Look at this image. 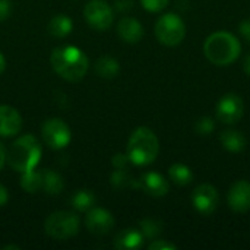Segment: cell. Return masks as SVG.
Returning <instances> with one entry per match:
<instances>
[{
    "label": "cell",
    "instance_id": "obj_1",
    "mask_svg": "<svg viewBox=\"0 0 250 250\" xmlns=\"http://www.w3.org/2000/svg\"><path fill=\"white\" fill-rule=\"evenodd\" d=\"M50 63L53 70L67 82H79L89 69L86 54L75 45L56 47L51 51Z\"/></svg>",
    "mask_w": 250,
    "mask_h": 250
},
{
    "label": "cell",
    "instance_id": "obj_2",
    "mask_svg": "<svg viewBox=\"0 0 250 250\" xmlns=\"http://www.w3.org/2000/svg\"><path fill=\"white\" fill-rule=\"evenodd\" d=\"M42 149L32 135L19 136L7 151V163L18 173H28L37 168L41 161Z\"/></svg>",
    "mask_w": 250,
    "mask_h": 250
},
{
    "label": "cell",
    "instance_id": "obj_3",
    "mask_svg": "<svg viewBox=\"0 0 250 250\" xmlns=\"http://www.w3.org/2000/svg\"><path fill=\"white\" fill-rule=\"evenodd\" d=\"M240 51V41L226 31L211 34L204 42V53L207 59L217 66H229L234 63L239 59Z\"/></svg>",
    "mask_w": 250,
    "mask_h": 250
},
{
    "label": "cell",
    "instance_id": "obj_4",
    "mask_svg": "<svg viewBox=\"0 0 250 250\" xmlns=\"http://www.w3.org/2000/svg\"><path fill=\"white\" fill-rule=\"evenodd\" d=\"M160 152V142L157 135L145 126L135 129L127 142V157L135 166H149L155 161Z\"/></svg>",
    "mask_w": 250,
    "mask_h": 250
},
{
    "label": "cell",
    "instance_id": "obj_5",
    "mask_svg": "<svg viewBox=\"0 0 250 250\" xmlns=\"http://www.w3.org/2000/svg\"><path fill=\"white\" fill-rule=\"evenodd\" d=\"M81 220L76 214L69 211H57L47 217L44 223V230L47 236L54 240H69L75 237L79 231Z\"/></svg>",
    "mask_w": 250,
    "mask_h": 250
},
{
    "label": "cell",
    "instance_id": "obj_6",
    "mask_svg": "<svg viewBox=\"0 0 250 250\" xmlns=\"http://www.w3.org/2000/svg\"><path fill=\"white\" fill-rule=\"evenodd\" d=\"M186 35V25L183 19L176 13H166L155 22V37L167 47L179 45Z\"/></svg>",
    "mask_w": 250,
    "mask_h": 250
},
{
    "label": "cell",
    "instance_id": "obj_7",
    "mask_svg": "<svg viewBox=\"0 0 250 250\" xmlns=\"http://www.w3.org/2000/svg\"><path fill=\"white\" fill-rule=\"evenodd\" d=\"M83 16L97 31H107L114 22V12L105 0H89L83 7Z\"/></svg>",
    "mask_w": 250,
    "mask_h": 250
},
{
    "label": "cell",
    "instance_id": "obj_8",
    "mask_svg": "<svg viewBox=\"0 0 250 250\" xmlns=\"http://www.w3.org/2000/svg\"><path fill=\"white\" fill-rule=\"evenodd\" d=\"M41 135H42V141L45 142V145L51 149L66 148L72 139L70 127L62 119H57V117H53L44 122L41 127Z\"/></svg>",
    "mask_w": 250,
    "mask_h": 250
},
{
    "label": "cell",
    "instance_id": "obj_9",
    "mask_svg": "<svg viewBox=\"0 0 250 250\" xmlns=\"http://www.w3.org/2000/svg\"><path fill=\"white\" fill-rule=\"evenodd\" d=\"M245 104L240 95L234 92H229L223 95L215 107L217 119L224 125H234L243 117Z\"/></svg>",
    "mask_w": 250,
    "mask_h": 250
},
{
    "label": "cell",
    "instance_id": "obj_10",
    "mask_svg": "<svg viewBox=\"0 0 250 250\" xmlns=\"http://www.w3.org/2000/svg\"><path fill=\"white\" fill-rule=\"evenodd\" d=\"M192 204L199 214H202L205 217L212 215L218 207L217 189L209 183L199 185L192 193Z\"/></svg>",
    "mask_w": 250,
    "mask_h": 250
},
{
    "label": "cell",
    "instance_id": "obj_11",
    "mask_svg": "<svg viewBox=\"0 0 250 250\" xmlns=\"http://www.w3.org/2000/svg\"><path fill=\"white\" fill-rule=\"evenodd\" d=\"M85 227L95 236H104L114 227V217L104 208H91L86 211Z\"/></svg>",
    "mask_w": 250,
    "mask_h": 250
},
{
    "label": "cell",
    "instance_id": "obj_12",
    "mask_svg": "<svg viewBox=\"0 0 250 250\" xmlns=\"http://www.w3.org/2000/svg\"><path fill=\"white\" fill-rule=\"evenodd\" d=\"M135 188L144 190L146 195H149L152 198H163L170 190L168 182L164 179V176H161L157 171H148V173L142 174V177L139 180H136Z\"/></svg>",
    "mask_w": 250,
    "mask_h": 250
},
{
    "label": "cell",
    "instance_id": "obj_13",
    "mask_svg": "<svg viewBox=\"0 0 250 250\" xmlns=\"http://www.w3.org/2000/svg\"><path fill=\"white\" fill-rule=\"evenodd\" d=\"M229 207L237 212L245 214L250 209V183L248 180H237L227 195Z\"/></svg>",
    "mask_w": 250,
    "mask_h": 250
},
{
    "label": "cell",
    "instance_id": "obj_14",
    "mask_svg": "<svg viewBox=\"0 0 250 250\" xmlns=\"http://www.w3.org/2000/svg\"><path fill=\"white\" fill-rule=\"evenodd\" d=\"M22 116L15 107L0 105V136L10 138L21 132Z\"/></svg>",
    "mask_w": 250,
    "mask_h": 250
},
{
    "label": "cell",
    "instance_id": "obj_15",
    "mask_svg": "<svg viewBox=\"0 0 250 250\" xmlns=\"http://www.w3.org/2000/svg\"><path fill=\"white\" fill-rule=\"evenodd\" d=\"M117 34L119 37L129 44H136L144 37V26L135 18H122L117 23Z\"/></svg>",
    "mask_w": 250,
    "mask_h": 250
},
{
    "label": "cell",
    "instance_id": "obj_16",
    "mask_svg": "<svg viewBox=\"0 0 250 250\" xmlns=\"http://www.w3.org/2000/svg\"><path fill=\"white\" fill-rule=\"evenodd\" d=\"M144 234L141 233V230L136 229H126L122 230L113 242V246L119 250H136L142 248L144 245Z\"/></svg>",
    "mask_w": 250,
    "mask_h": 250
},
{
    "label": "cell",
    "instance_id": "obj_17",
    "mask_svg": "<svg viewBox=\"0 0 250 250\" xmlns=\"http://www.w3.org/2000/svg\"><path fill=\"white\" fill-rule=\"evenodd\" d=\"M221 145L226 151L229 152H233V154H237V152H242L245 148H246V138L242 132L239 130H224L221 133Z\"/></svg>",
    "mask_w": 250,
    "mask_h": 250
},
{
    "label": "cell",
    "instance_id": "obj_18",
    "mask_svg": "<svg viewBox=\"0 0 250 250\" xmlns=\"http://www.w3.org/2000/svg\"><path fill=\"white\" fill-rule=\"evenodd\" d=\"M48 32L53 35V37H57V38H64L67 37L72 29H73V22L72 19L67 16V15H56L51 18V21L48 22V26H47Z\"/></svg>",
    "mask_w": 250,
    "mask_h": 250
},
{
    "label": "cell",
    "instance_id": "obj_19",
    "mask_svg": "<svg viewBox=\"0 0 250 250\" xmlns=\"http://www.w3.org/2000/svg\"><path fill=\"white\" fill-rule=\"evenodd\" d=\"M95 72L98 76L105 78V79H113L119 75L120 72V64L114 57L110 56H103L95 62Z\"/></svg>",
    "mask_w": 250,
    "mask_h": 250
},
{
    "label": "cell",
    "instance_id": "obj_20",
    "mask_svg": "<svg viewBox=\"0 0 250 250\" xmlns=\"http://www.w3.org/2000/svg\"><path fill=\"white\" fill-rule=\"evenodd\" d=\"M168 176L171 182L177 186H188L193 180V173L192 170L182 163H176L168 168Z\"/></svg>",
    "mask_w": 250,
    "mask_h": 250
},
{
    "label": "cell",
    "instance_id": "obj_21",
    "mask_svg": "<svg viewBox=\"0 0 250 250\" xmlns=\"http://www.w3.org/2000/svg\"><path fill=\"white\" fill-rule=\"evenodd\" d=\"M64 189V182L60 174L56 171L47 170L42 171V189L48 195H59Z\"/></svg>",
    "mask_w": 250,
    "mask_h": 250
},
{
    "label": "cell",
    "instance_id": "obj_22",
    "mask_svg": "<svg viewBox=\"0 0 250 250\" xmlns=\"http://www.w3.org/2000/svg\"><path fill=\"white\" fill-rule=\"evenodd\" d=\"M94 204H95V195L88 189L76 190L75 195L72 196V205L76 211L86 212L91 208H94Z\"/></svg>",
    "mask_w": 250,
    "mask_h": 250
},
{
    "label": "cell",
    "instance_id": "obj_23",
    "mask_svg": "<svg viewBox=\"0 0 250 250\" xmlns=\"http://www.w3.org/2000/svg\"><path fill=\"white\" fill-rule=\"evenodd\" d=\"M21 188L28 193H37L42 189V171H28L22 173Z\"/></svg>",
    "mask_w": 250,
    "mask_h": 250
},
{
    "label": "cell",
    "instance_id": "obj_24",
    "mask_svg": "<svg viewBox=\"0 0 250 250\" xmlns=\"http://www.w3.org/2000/svg\"><path fill=\"white\" fill-rule=\"evenodd\" d=\"M139 230L145 239H157L163 233V224L152 218H145L139 223Z\"/></svg>",
    "mask_w": 250,
    "mask_h": 250
},
{
    "label": "cell",
    "instance_id": "obj_25",
    "mask_svg": "<svg viewBox=\"0 0 250 250\" xmlns=\"http://www.w3.org/2000/svg\"><path fill=\"white\" fill-rule=\"evenodd\" d=\"M111 185L114 188L123 189V188H127V186H133L135 188L136 182L130 177V174L125 168H116V171L111 176Z\"/></svg>",
    "mask_w": 250,
    "mask_h": 250
},
{
    "label": "cell",
    "instance_id": "obj_26",
    "mask_svg": "<svg viewBox=\"0 0 250 250\" xmlns=\"http://www.w3.org/2000/svg\"><path fill=\"white\" fill-rule=\"evenodd\" d=\"M214 129H215V122L212 117H208V116L199 117L198 122L195 123V130L201 136H209L214 132Z\"/></svg>",
    "mask_w": 250,
    "mask_h": 250
},
{
    "label": "cell",
    "instance_id": "obj_27",
    "mask_svg": "<svg viewBox=\"0 0 250 250\" xmlns=\"http://www.w3.org/2000/svg\"><path fill=\"white\" fill-rule=\"evenodd\" d=\"M168 1L170 0H141V4L145 10L157 13V12L164 10L168 6Z\"/></svg>",
    "mask_w": 250,
    "mask_h": 250
},
{
    "label": "cell",
    "instance_id": "obj_28",
    "mask_svg": "<svg viewBox=\"0 0 250 250\" xmlns=\"http://www.w3.org/2000/svg\"><path fill=\"white\" fill-rule=\"evenodd\" d=\"M148 249L149 250H176L177 249V246H176V245H173L171 242L164 240V239H155L154 242H151V243H149Z\"/></svg>",
    "mask_w": 250,
    "mask_h": 250
},
{
    "label": "cell",
    "instance_id": "obj_29",
    "mask_svg": "<svg viewBox=\"0 0 250 250\" xmlns=\"http://www.w3.org/2000/svg\"><path fill=\"white\" fill-rule=\"evenodd\" d=\"M111 163H113L114 168H126V166L130 163V160H129L127 154H116L113 157Z\"/></svg>",
    "mask_w": 250,
    "mask_h": 250
},
{
    "label": "cell",
    "instance_id": "obj_30",
    "mask_svg": "<svg viewBox=\"0 0 250 250\" xmlns=\"http://www.w3.org/2000/svg\"><path fill=\"white\" fill-rule=\"evenodd\" d=\"M12 12V1L10 0H0V21H6Z\"/></svg>",
    "mask_w": 250,
    "mask_h": 250
},
{
    "label": "cell",
    "instance_id": "obj_31",
    "mask_svg": "<svg viewBox=\"0 0 250 250\" xmlns=\"http://www.w3.org/2000/svg\"><path fill=\"white\" fill-rule=\"evenodd\" d=\"M239 31H240L242 37L250 44V19H246V21H243V22L240 23Z\"/></svg>",
    "mask_w": 250,
    "mask_h": 250
},
{
    "label": "cell",
    "instance_id": "obj_32",
    "mask_svg": "<svg viewBox=\"0 0 250 250\" xmlns=\"http://www.w3.org/2000/svg\"><path fill=\"white\" fill-rule=\"evenodd\" d=\"M9 201V192L7 189L0 183V207H4Z\"/></svg>",
    "mask_w": 250,
    "mask_h": 250
},
{
    "label": "cell",
    "instance_id": "obj_33",
    "mask_svg": "<svg viewBox=\"0 0 250 250\" xmlns=\"http://www.w3.org/2000/svg\"><path fill=\"white\" fill-rule=\"evenodd\" d=\"M6 161H7V151L4 149L3 144H0V170L4 167Z\"/></svg>",
    "mask_w": 250,
    "mask_h": 250
},
{
    "label": "cell",
    "instance_id": "obj_34",
    "mask_svg": "<svg viewBox=\"0 0 250 250\" xmlns=\"http://www.w3.org/2000/svg\"><path fill=\"white\" fill-rule=\"evenodd\" d=\"M243 70L250 76V53L245 57V60H243Z\"/></svg>",
    "mask_w": 250,
    "mask_h": 250
},
{
    "label": "cell",
    "instance_id": "obj_35",
    "mask_svg": "<svg viewBox=\"0 0 250 250\" xmlns=\"http://www.w3.org/2000/svg\"><path fill=\"white\" fill-rule=\"evenodd\" d=\"M4 69H6V59H4V56L0 53V75L4 72Z\"/></svg>",
    "mask_w": 250,
    "mask_h": 250
},
{
    "label": "cell",
    "instance_id": "obj_36",
    "mask_svg": "<svg viewBox=\"0 0 250 250\" xmlns=\"http://www.w3.org/2000/svg\"><path fill=\"white\" fill-rule=\"evenodd\" d=\"M7 249H19V246H15V245H9V246H4L3 250H7Z\"/></svg>",
    "mask_w": 250,
    "mask_h": 250
}]
</instances>
